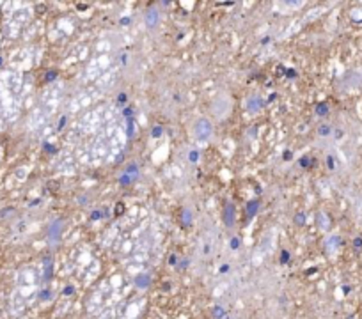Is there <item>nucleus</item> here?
Segmentation results:
<instances>
[{
  "instance_id": "2",
  "label": "nucleus",
  "mask_w": 362,
  "mask_h": 319,
  "mask_svg": "<svg viewBox=\"0 0 362 319\" xmlns=\"http://www.w3.org/2000/svg\"><path fill=\"white\" fill-rule=\"evenodd\" d=\"M225 223L229 227L233 225V204H227V211H225Z\"/></svg>"
},
{
  "instance_id": "3",
  "label": "nucleus",
  "mask_w": 362,
  "mask_h": 319,
  "mask_svg": "<svg viewBox=\"0 0 362 319\" xmlns=\"http://www.w3.org/2000/svg\"><path fill=\"white\" fill-rule=\"evenodd\" d=\"M151 20H153V25H154V23H156V20H158L156 11H149V14H147V25H151Z\"/></svg>"
},
{
  "instance_id": "1",
  "label": "nucleus",
  "mask_w": 362,
  "mask_h": 319,
  "mask_svg": "<svg viewBox=\"0 0 362 319\" xmlns=\"http://www.w3.org/2000/svg\"><path fill=\"white\" fill-rule=\"evenodd\" d=\"M211 133H213V128H211V122L208 121V119H199L197 122H195V139L201 142V144H204V142H208L210 140V136H211Z\"/></svg>"
}]
</instances>
